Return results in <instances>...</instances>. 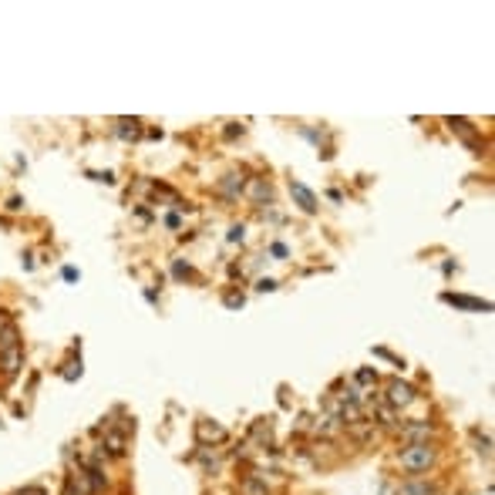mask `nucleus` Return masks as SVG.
<instances>
[{
	"instance_id": "obj_11",
	"label": "nucleus",
	"mask_w": 495,
	"mask_h": 495,
	"mask_svg": "<svg viewBox=\"0 0 495 495\" xmlns=\"http://www.w3.org/2000/svg\"><path fill=\"white\" fill-rule=\"evenodd\" d=\"M404 495H441V489L434 482H425V479H411L404 485Z\"/></svg>"
},
{
	"instance_id": "obj_21",
	"label": "nucleus",
	"mask_w": 495,
	"mask_h": 495,
	"mask_svg": "<svg viewBox=\"0 0 495 495\" xmlns=\"http://www.w3.org/2000/svg\"><path fill=\"white\" fill-rule=\"evenodd\" d=\"M61 277H64V280H71V283H75V280L81 277V273H77L75 266H64V270H61Z\"/></svg>"
},
{
	"instance_id": "obj_5",
	"label": "nucleus",
	"mask_w": 495,
	"mask_h": 495,
	"mask_svg": "<svg viewBox=\"0 0 495 495\" xmlns=\"http://www.w3.org/2000/svg\"><path fill=\"white\" fill-rule=\"evenodd\" d=\"M290 196H294V202L303 209V213H310V216L317 213V196H313L303 182H290Z\"/></svg>"
},
{
	"instance_id": "obj_1",
	"label": "nucleus",
	"mask_w": 495,
	"mask_h": 495,
	"mask_svg": "<svg viewBox=\"0 0 495 495\" xmlns=\"http://www.w3.org/2000/svg\"><path fill=\"white\" fill-rule=\"evenodd\" d=\"M24 368V347H20V330L17 324L7 317V313H0V374L11 381L17 377Z\"/></svg>"
},
{
	"instance_id": "obj_7",
	"label": "nucleus",
	"mask_w": 495,
	"mask_h": 495,
	"mask_svg": "<svg viewBox=\"0 0 495 495\" xmlns=\"http://www.w3.org/2000/svg\"><path fill=\"white\" fill-rule=\"evenodd\" d=\"M246 196L256 202V206H263V202L273 199V189H270V182H266V179H249Z\"/></svg>"
},
{
	"instance_id": "obj_2",
	"label": "nucleus",
	"mask_w": 495,
	"mask_h": 495,
	"mask_svg": "<svg viewBox=\"0 0 495 495\" xmlns=\"http://www.w3.org/2000/svg\"><path fill=\"white\" fill-rule=\"evenodd\" d=\"M404 472H428L434 465V449L428 441H418V445H404L401 455H398Z\"/></svg>"
},
{
	"instance_id": "obj_12",
	"label": "nucleus",
	"mask_w": 495,
	"mask_h": 495,
	"mask_svg": "<svg viewBox=\"0 0 495 495\" xmlns=\"http://www.w3.org/2000/svg\"><path fill=\"white\" fill-rule=\"evenodd\" d=\"M239 495H270L263 479H256V475H246V479H239Z\"/></svg>"
},
{
	"instance_id": "obj_20",
	"label": "nucleus",
	"mask_w": 495,
	"mask_h": 495,
	"mask_svg": "<svg viewBox=\"0 0 495 495\" xmlns=\"http://www.w3.org/2000/svg\"><path fill=\"white\" fill-rule=\"evenodd\" d=\"M92 175H94V182H108V186L115 182V175H111V172H92Z\"/></svg>"
},
{
	"instance_id": "obj_22",
	"label": "nucleus",
	"mask_w": 495,
	"mask_h": 495,
	"mask_svg": "<svg viewBox=\"0 0 495 495\" xmlns=\"http://www.w3.org/2000/svg\"><path fill=\"white\" fill-rule=\"evenodd\" d=\"M270 253H273V256H287V246H283V243H273V246H270Z\"/></svg>"
},
{
	"instance_id": "obj_4",
	"label": "nucleus",
	"mask_w": 495,
	"mask_h": 495,
	"mask_svg": "<svg viewBox=\"0 0 495 495\" xmlns=\"http://www.w3.org/2000/svg\"><path fill=\"white\" fill-rule=\"evenodd\" d=\"M441 300L445 303H451V307H458V310H492V303L489 300H479V296H462V294H441Z\"/></svg>"
},
{
	"instance_id": "obj_15",
	"label": "nucleus",
	"mask_w": 495,
	"mask_h": 495,
	"mask_svg": "<svg viewBox=\"0 0 495 495\" xmlns=\"http://www.w3.org/2000/svg\"><path fill=\"white\" fill-rule=\"evenodd\" d=\"M354 381H357V384H364V387H371V384H377V374L364 368V371H357V374H354Z\"/></svg>"
},
{
	"instance_id": "obj_13",
	"label": "nucleus",
	"mask_w": 495,
	"mask_h": 495,
	"mask_svg": "<svg viewBox=\"0 0 495 495\" xmlns=\"http://www.w3.org/2000/svg\"><path fill=\"white\" fill-rule=\"evenodd\" d=\"M108 449V455H115V458H122L125 455V432H108L105 434V445H101V451Z\"/></svg>"
},
{
	"instance_id": "obj_10",
	"label": "nucleus",
	"mask_w": 495,
	"mask_h": 495,
	"mask_svg": "<svg viewBox=\"0 0 495 495\" xmlns=\"http://www.w3.org/2000/svg\"><path fill=\"white\" fill-rule=\"evenodd\" d=\"M449 125H451V132H458V135H462L468 145H475V149H479V132L472 128V122H468V118H449Z\"/></svg>"
},
{
	"instance_id": "obj_18",
	"label": "nucleus",
	"mask_w": 495,
	"mask_h": 495,
	"mask_svg": "<svg viewBox=\"0 0 495 495\" xmlns=\"http://www.w3.org/2000/svg\"><path fill=\"white\" fill-rule=\"evenodd\" d=\"M246 300H243V294H226V307H243Z\"/></svg>"
},
{
	"instance_id": "obj_19",
	"label": "nucleus",
	"mask_w": 495,
	"mask_h": 495,
	"mask_svg": "<svg viewBox=\"0 0 495 495\" xmlns=\"http://www.w3.org/2000/svg\"><path fill=\"white\" fill-rule=\"evenodd\" d=\"M172 273H175V277H196V273H192V270H189V266H182V263H175V266H172Z\"/></svg>"
},
{
	"instance_id": "obj_8",
	"label": "nucleus",
	"mask_w": 495,
	"mask_h": 495,
	"mask_svg": "<svg viewBox=\"0 0 495 495\" xmlns=\"http://www.w3.org/2000/svg\"><path fill=\"white\" fill-rule=\"evenodd\" d=\"M196 434H199V441H226V428L213 421H196Z\"/></svg>"
},
{
	"instance_id": "obj_17",
	"label": "nucleus",
	"mask_w": 495,
	"mask_h": 495,
	"mask_svg": "<svg viewBox=\"0 0 495 495\" xmlns=\"http://www.w3.org/2000/svg\"><path fill=\"white\" fill-rule=\"evenodd\" d=\"M256 290H260V294H273V290H277V280H260Z\"/></svg>"
},
{
	"instance_id": "obj_24",
	"label": "nucleus",
	"mask_w": 495,
	"mask_h": 495,
	"mask_svg": "<svg viewBox=\"0 0 495 495\" xmlns=\"http://www.w3.org/2000/svg\"><path fill=\"white\" fill-rule=\"evenodd\" d=\"M239 132H243V128H239V125H230V128H226V139H236V135H239Z\"/></svg>"
},
{
	"instance_id": "obj_9",
	"label": "nucleus",
	"mask_w": 495,
	"mask_h": 495,
	"mask_svg": "<svg viewBox=\"0 0 495 495\" xmlns=\"http://www.w3.org/2000/svg\"><path fill=\"white\" fill-rule=\"evenodd\" d=\"M219 196H226V199H236L239 192H243V175L239 172H232V175H226V179H219Z\"/></svg>"
},
{
	"instance_id": "obj_14",
	"label": "nucleus",
	"mask_w": 495,
	"mask_h": 495,
	"mask_svg": "<svg viewBox=\"0 0 495 495\" xmlns=\"http://www.w3.org/2000/svg\"><path fill=\"white\" fill-rule=\"evenodd\" d=\"M118 135H122V139H139V135H142L139 122H135V118H132V122H128V118H122V122H118Z\"/></svg>"
},
{
	"instance_id": "obj_6",
	"label": "nucleus",
	"mask_w": 495,
	"mask_h": 495,
	"mask_svg": "<svg viewBox=\"0 0 495 495\" xmlns=\"http://www.w3.org/2000/svg\"><path fill=\"white\" fill-rule=\"evenodd\" d=\"M432 432H434L432 421H411V425L401 428V438H408V445H418V441H428Z\"/></svg>"
},
{
	"instance_id": "obj_16",
	"label": "nucleus",
	"mask_w": 495,
	"mask_h": 495,
	"mask_svg": "<svg viewBox=\"0 0 495 495\" xmlns=\"http://www.w3.org/2000/svg\"><path fill=\"white\" fill-rule=\"evenodd\" d=\"M226 239H230V243H243V239H246V226H243V223H236V226L230 230V236H226Z\"/></svg>"
},
{
	"instance_id": "obj_3",
	"label": "nucleus",
	"mask_w": 495,
	"mask_h": 495,
	"mask_svg": "<svg viewBox=\"0 0 495 495\" xmlns=\"http://www.w3.org/2000/svg\"><path fill=\"white\" fill-rule=\"evenodd\" d=\"M387 404H391V408H408V404H415V387L408 384V381H391V384H387Z\"/></svg>"
},
{
	"instance_id": "obj_23",
	"label": "nucleus",
	"mask_w": 495,
	"mask_h": 495,
	"mask_svg": "<svg viewBox=\"0 0 495 495\" xmlns=\"http://www.w3.org/2000/svg\"><path fill=\"white\" fill-rule=\"evenodd\" d=\"M165 226H169V230H179V216H175V213H172V216H165Z\"/></svg>"
}]
</instances>
